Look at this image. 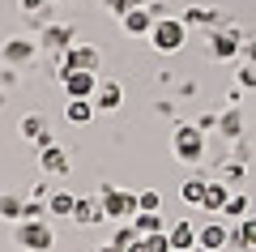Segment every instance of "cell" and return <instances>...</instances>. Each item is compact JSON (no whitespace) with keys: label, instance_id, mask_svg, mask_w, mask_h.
<instances>
[{"label":"cell","instance_id":"1","mask_svg":"<svg viewBox=\"0 0 256 252\" xmlns=\"http://www.w3.org/2000/svg\"><path fill=\"white\" fill-rule=\"evenodd\" d=\"M13 243H18L22 252H52L56 248V231L47 218H22L18 226H13Z\"/></svg>","mask_w":256,"mask_h":252},{"label":"cell","instance_id":"2","mask_svg":"<svg viewBox=\"0 0 256 252\" xmlns=\"http://www.w3.org/2000/svg\"><path fill=\"white\" fill-rule=\"evenodd\" d=\"M171 154L180 162H201L205 158V133L196 124H175V137H171Z\"/></svg>","mask_w":256,"mask_h":252},{"label":"cell","instance_id":"3","mask_svg":"<svg viewBox=\"0 0 256 252\" xmlns=\"http://www.w3.org/2000/svg\"><path fill=\"white\" fill-rule=\"evenodd\" d=\"M184 39H188V22L184 18H158L154 30H150V43H154V52H162V56L180 52Z\"/></svg>","mask_w":256,"mask_h":252},{"label":"cell","instance_id":"4","mask_svg":"<svg viewBox=\"0 0 256 252\" xmlns=\"http://www.w3.org/2000/svg\"><path fill=\"white\" fill-rule=\"evenodd\" d=\"M98 201H102V214L111 218V222H132V214H137V192H128V188H111V184H102V192H98Z\"/></svg>","mask_w":256,"mask_h":252},{"label":"cell","instance_id":"5","mask_svg":"<svg viewBox=\"0 0 256 252\" xmlns=\"http://www.w3.org/2000/svg\"><path fill=\"white\" fill-rule=\"evenodd\" d=\"M68 69H90V73H98V52H94V47H68V52H60L56 56V73H68Z\"/></svg>","mask_w":256,"mask_h":252},{"label":"cell","instance_id":"6","mask_svg":"<svg viewBox=\"0 0 256 252\" xmlns=\"http://www.w3.org/2000/svg\"><path fill=\"white\" fill-rule=\"evenodd\" d=\"M60 81H64V94L68 99H90L98 90V73H90V69H68Z\"/></svg>","mask_w":256,"mask_h":252},{"label":"cell","instance_id":"7","mask_svg":"<svg viewBox=\"0 0 256 252\" xmlns=\"http://www.w3.org/2000/svg\"><path fill=\"white\" fill-rule=\"evenodd\" d=\"M210 52H214V60H235V56L244 52V39H239L230 26H218L210 35Z\"/></svg>","mask_w":256,"mask_h":252},{"label":"cell","instance_id":"8","mask_svg":"<svg viewBox=\"0 0 256 252\" xmlns=\"http://www.w3.org/2000/svg\"><path fill=\"white\" fill-rule=\"evenodd\" d=\"M154 13H150V5H141V9H128L124 13V35H132V39H141V35H150L154 30Z\"/></svg>","mask_w":256,"mask_h":252},{"label":"cell","instance_id":"9","mask_svg":"<svg viewBox=\"0 0 256 252\" xmlns=\"http://www.w3.org/2000/svg\"><path fill=\"white\" fill-rule=\"evenodd\" d=\"M38 167H43V175H64V171H68V154L52 141V145L38 150Z\"/></svg>","mask_w":256,"mask_h":252},{"label":"cell","instance_id":"10","mask_svg":"<svg viewBox=\"0 0 256 252\" xmlns=\"http://www.w3.org/2000/svg\"><path fill=\"white\" fill-rule=\"evenodd\" d=\"M196 239H201V231H196L188 218H180V222L171 226V252H192V248H196Z\"/></svg>","mask_w":256,"mask_h":252},{"label":"cell","instance_id":"11","mask_svg":"<svg viewBox=\"0 0 256 252\" xmlns=\"http://www.w3.org/2000/svg\"><path fill=\"white\" fill-rule=\"evenodd\" d=\"M120 103H124L120 81H98V90H94V111H116Z\"/></svg>","mask_w":256,"mask_h":252},{"label":"cell","instance_id":"12","mask_svg":"<svg viewBox=\"0 0 256 252\" xmlns=\"http://www.w3.org/2000/svg\"><path fill=\"white\" fill-rule=\"evenodd\" d=\"M102 201H90V197H77V205H73V222L77 226H94V222H102Z\"/></svg>","mask_w":256,"mask_h":252},{"label":"cell","instance_id":"13","mask_svg":"<svg viewBox=\"0 0 256 252\" xmlns=\"http://www.w3.org/2000/svg\"><path fill=\"white\" fill-rule=\"evenodd\" d=\"M226 201H230V192H226V184H222V180H210V184H205V201H201L205 214H222Z\"/></svg>","mask_w":256,"mask_h":252},{"label":"cell","instance_id":"14","mask_svg":"<svg viewBox=\"0 0 256 252\" xmlns=\"http://www.w3.org/2000/svg\"><path fill=\"white\" fill-rule=\"evenodd\" d=\"M230 248H239V252L256 248V218H252V214H248V218H239V226L230 231Z\"/></svg>","mask_w":256,"mask_h":252},{"label":"cell","instance_id":"15","mask_svg":"<svg viewBox=\"0 0 256 252\" xmlns=\"http://www.w3.org/2000/svg\"><path fill=\"white\" fill-rule=\"evenodd\" d=\"M196 243H201V248H210V252H218V248H226V243H230V231H226L222 222H205Z\"/></svg>","mask_w":256,"mask_h":252},{"label":"cell","instance_id":"16","mask_svg":"<svg viewBox=\"0 0 256 252\" xmlns=\"http://www.w3.org/2000/svg\"><path fill=\"white\" fill-rule=\"evenodd\" d=\"M68 39H73V30H68V26H47L38 43H43L47 52H56V56H60V52H68V47H73Z\"/></svg>","mask_w":256,"mask_h":252},{"label":"cell","instance_id":"17","mask_svg":"<svg viewBox=\"0 0 256 252\" xmlns=\"http://www.w3.org/2000/svg\"><path fill=\"white\" fill-rule=\"evenodd\" d=\"M64 116H68V124H90L98 111H94V99H68V111Z\"/></svg>","mask_w":256,"mask_h":252},{"label":"cell","instance_id":"18","mask_svg":"<svg viewBox=\"0 0 256 252\" xmlns=\"http://www.w3.org/2000/svg\"><path fill=\"white\" fill-rule=\"evenodd\" d=\"M30 56H34V43H30V39H9V43H4V60L9 64H26Z\"/></svg>","mask_w":256,"mask_h":252},{"label":"cell","instance_id":"19","mask_svg":"<svg viewBox=\"0 0 256 252\" xmlns=\"http://www.w3.org/2000/svg\"><path fill=\"white\" fill-rule=\"evenodd\" d=\"M73 205H77L73 192H52V197H47V209H52L56 218H73Z\"/></svg>","mask_w":256,"mask_h":252},{"label":"cell","instance_id":"20","mask_svg":"<svg viewBox=\"0 0 256 252\" xmlns=\"http://www.w3.org/2000/svg\"><path fill=\"white\" fill-rule=\"evenodd\" d=\"M132 226H137V235H154V231H162V214L137 209V214H132Z\"/></svg>","mask_w":256,"mask_h":252},{"label":"cell","instance_id":"21","mask_svg":"<svg viewBox=\"0 0 256 252\" xmlns=\"http://www.w3.org/2000/svg\"><path fill=\"white\" fill-rule=\"evenodd\" d=\"M22 209H26L22 197H9V192L0 197V218H4V222H22Z\"/></svg>","mask_w":256,"mask_h":252},{"label":"cell","instance_id":"22","mask_svg":"<svg viewBox=\"0 0 256 252\" xmlns=\"http://www.w3.org/2000/svg\"><path fill=\"white\" fill-rule=\"evenodd\" d=\"M205 184H210V180H184V201H188V205H201V201H205Z\"/></svg>","mask_w":256,"mask_h":252},{"label":"cell","instance_id":"23","mask_svg":"<svg viewBox=\"0 0 256 252\" xmlns=\"http://www.w3.org/2000/svg\"><path fill=\"white\" fill-rule=\"evenodd\" d=\"M218 128H222V137H235V141H239V133H244V116H239V111H226V116L218 120Z\"/></svg>","mask_w":256,"mask_h":252},{"label":"cell","instance_id":"24","mask_svg":"<svg viewBox=\"0 0 256 252\" xmlns=\"http://www.w3.org/2000/svg\"><path fill=\"white\" fill-rule=\"evenodd\" d=\"M22 137H30V141H43V137H47L43 116H26V120H22Z\"/></svg>","mask_w":256,"mask_h":252},{"label":"cell","instance_id":"25","mask_svg":"<svg viewBox=\"0 0 256 252\" xmlns=\"http://www.w3.org/2000/svg\"><path fill=\"white\" fill-rule=\"evenodd\" d=\"M222 218H235V222H239V218H248V197H244V192H235V197L226 201V209H222Z\"/></svg>","mask_w":256,"mask_h":252},{"label":"cell","instance_id":"26","mask_svg":"<svg viewBox=\"0 0 256 252\" xmlns=\"http://www.w3.org/2000/svg\"><path fill=\"white\" fill-rule=\"evenodd\" d=\"M184 22H188V26H218V13H210V9H188V13H184Z\"/></svg>","mask_w":256,"mask_h":252},{"label":"cell","instance_id":"27","mask_svg":"<svg viewBox=\"0 0 256 252\" xmlns=\"http://www.w3.org/2000/svg\"><path fill=\"white\" fill-rule=\"evenodd\" d=\"M111 243H116L120 252H128V248H132V243H137V226H132V222H124V226H120V231H116V239H111Z\"/></svg>","mask_w":256,"mask_h":252},{"label":"cell","instance_id":"28","mask_svg":"<svg viewBox=\"0 0 256 252\" xmlns=\"http://www.w3.org/2000/svg\"><path fill=\"white\" fill-rule=\"evenodd\" d=\"M137 205L150 209V214H158V209H162V197H158L154 188H146V192H137Z\"/></svg>","mask_w":256,"mask_h":252},{"label":"cell","instance_id":"29","mask_svg":"<svg viewBox=\"0 0 256 252\" xmlns=\"http://www.w3.org/2000/svg\"><path fill=\"white\" fill-rule=\"evenodd\" d=\"M239 90H256V64H244L239 69Z\"/></svg>","mask_w":256,"mask_h":252},{"label":"cell","instance_id":"30","mask_svg":"<svg viewBox=\"0 0 256 252\" xmlns=\"http://www.w3.org/2000/svg\"><path fill=\"white\" fill-rule=\"evenodd\" d=\"M43 214H47V205H43V201H34V197H30L26 209H22V218H43Z\"/></svg>","mask_w":256,"mask_h":252},{"label":"cell","instance_id":"31","mask_svg":"<svg viewBox=\"0 0 256 252\" xmlns=\"http://www.w3.org/2000/svg\"><path fill=\"white\" fill-rule=\"evenodd\" d=\"M239 56H244L248 64H256V39H244V52H239Z\"/></svg>","mask_w":256,"mask_h":252},{"label":"cell","instance_id":"32","mask_svg":"<svg viewBox=\"0 0 256 252\" xmlns=\"http://www.w3.org/2000/svg\"><path fill=\"white\" fill-rule=\"evenodd\" d=\"M38 9H47V0H22V13H38Z\"/></svg>","mask_w":256,"mask_h":252},{"label":"cell","instance_id":"33","mask_svg":"<svg viewBox=\"0 0 256 252\" xmlns=\"http://www.w3.org/2000/svg\"><path fill=\"white\" fill-rule=\"evenodd\" d=\"M196 128H201V133H210V128H218V116H201V120H196Z\"/></svg>","mask_w":256,"mask_h":252},{"label":"cell","instance_id":"34","mask_svg":"<svg viewBox=\"0 0 256 252\" xmlns=\"http://www.w3.org/2000/svg\"><path fill=\"white\" fill-rule=\"evenodd\" d=\"M128 252H150V243H146V235H137V243H132V248Z\"/></svg>","mask_w":256,"mask_h":252},{"label":"cell","instance_id":"35","mask_svg":"<svg viewBox=\"0 0 256 252\" xmlns=\"http://www.w3.org/2000/svg\"><path fill=\"white\" fill-rule=\"evenodd\" d=\"M98 252H120V248H116V243H102V248H98Z\"/></svg>","mask_w":256,"mask_h":252},{"label":"cell","instance_id":"36","mask_svg":"<svg viewBox=\"0 0 256 252\" xmlns=\"http://www.w3.org/2000/svg\"><path fill=\"white\" fill-rule=\"evenodd\" d=\"M192 252H210V248H201V243H196V248H192Z\"/></svg>","mask_w":256,"mask_h":252},{"label":"cell","instance_id":"37","mask_svg":"<svg viewBox=\"0 0 256 252\" xmlns=\"http://www.w3.org/2000/svg\"><path fill=\"white\" fill-rule=\"evenodd\" d=\"M235 252H239V248H235Z\"/></svg>","mask_w":256,"mask_h":252}]
</instances>
